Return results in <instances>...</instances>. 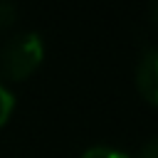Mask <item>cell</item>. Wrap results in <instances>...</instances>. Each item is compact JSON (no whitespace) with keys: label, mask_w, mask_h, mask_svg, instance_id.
<instances>
[{"label":"cell","mask_w":158,"mask_h":158,"mask_svg":"<svg viewBox=\"0 0 158 158\" xmlns=\"http://www.w3.org/2000/svg\"><path fill=\"white\" fill-rule=\"evenodd\" d=\"M44 57V42L37 32H22L17 37H12L2 52H0V69L7 79L12 81H22L27 79Z\"/></svg>","instance_id":"6da1fadb"},{"label":"cell","mask_w":158,"mask_h":158,"mask_svg":"<svg viewBox=\"0 0 158 158\" xmlns=\"http://www.w3.org/2000/svg\"><path fill=\"white\" fill-rule=\"evenodd\" d=\"M136 84H138V91L151 104L158 106V44L143 52L136 69Z\"/></svg>","instance_id":"7a4b0ae2"},{"label":"cell","mask_w":158,"mask_h":158,"mask_svg":"<svg viewBox=\"0 0 158 158\" xmlns=\"http://www.w3.org/2000/svg\"><path fill=\"white\" fill-rule=\"evenodd\" d=\"M12 109H15V96H12V91L0 81V128L10 121Z\"/></svg>","instance_id":"3957f363"},{"label":"cell","mask_w":158,"mask_h":158,"mask_svg":"<svg viewBox=\"0 0 158 158\" xmlns=\"http://www.w3.org/2000/svg\"><path fill=\"white\" fill-rule=\"evenodd\" d=\"M81 158H128V153L114 146H91L81 153Z\"/></svg>","instance_id":"277c9868"},{"label":"cell","mask_w":158,"mask_h":158,"mask_svg":"<svg viewBox=\"0 0 158 158\" xmlns=\"http://www.w3.org/2000/svg\"><path fill=\"white\" fill-rule=\"evenodd\" d=\"M15 17H17L15 5H10V2H0V30L10 27V25L15 22Z\"/></svg>","instance_id":"5b68a950"},{"label":"cell","mask_w":158,"mask_h":158,"mask_svg":"<svg viewBox=\"0 0 158 158\" xmlns=\"http://www.w3.org/2000/svg\"><path fill=\"white\" fill-rule=\"evenodd\" d=\"M138 158H158V138H153V141H148L143 148H141V153H138Z\"/></svg>","instance_id":"8992f818"},{"label":"cell","mask_w":158,"mask_h":158,"mask_svg":"<svg viewBox=\"0 0 158 158\" xmlns=\"http://www.w3.org/2000/svg\"><path fill=\"white\" fill-rule=\"evenodd\" d=\"M151 22L158 27V2H153V5H151Z\"/></svg>","instance_id":"52a82bcc"}]
</instances>
